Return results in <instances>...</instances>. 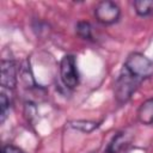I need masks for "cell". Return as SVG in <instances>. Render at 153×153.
I'll return each instance as SVG.
<instances>
[{
    "label": "cell",
    "mask_w": 153,
    "mask_h": 153,
    "mask_svg": "<svg viewBox=\"0 0 153 153\" xmlns=\"http://www.w3.org/2000/svg\"><path fill=\"white\" fill-rule=\"evenodd\" d=\"M123 68L140 81L151 78L153 74V62L141 53H130L124 61Z\"/></svg>",
    "instance_id": "1"
},
{
    "label": "cell",
    "mask_w": 153,
    "mask_h": 153,
    "mask_svg": "<svg viewBox=\"0 0 153 153\" xmlns=\"http://www.w3.org/2000/svg\"><path fill=\"white\" fill-rule=\"evenodd\" d=\"M140 82H141L140 80H137L136 78L130 75L124 68H122L114 86V94L116 102L118 104H126L131 98Z\"/></svg>",
    "instance_id": "2"
},
{
    "label": "cell",
    "mask_w": 153,
    "mask_h": 153,
    "mask_svg": "<svg viewBox=\"0 0 153 153\" xmlns=\"http://www.w3.org/2000/svg\"><path fill=\"white\" fill-rule=\"evenodd\" d=\"M60 76H61L62 84L68 90H74L79 85V72H78L76 60L74 55L67 54L61 59Z\"/></svg>",
    "instance_id": "3"
},
{
    "label": "cell",
    "mask_w": 153,
    "mask_h": 153,
    "mask_svg": "<svg viewBox=\"0 0 153 153\" xmlns=\"http://www.w3.org/2000/svg\"><path fill=\"white\" fill-rule=\"evenodd\" d=\"M94 17L103 25H112L121 17V8L116 2L110 0L99 1L94 7Z\"/></svg>",
    "instance_id": "4"
},
{
    "label": "cell",
    "mask_w": 153,
    "mask_h": 153,
    "mask_svg": "<svg viewBox=\"0 0 153 153\" xmlns=\"http://www.w3.org/2000/svg\"><path fill=\"white\" fill-rule=\"evenodd\" d=\"M0 69H1V76H0L1 87L13 90L17 86V80H18V69L16 62L12 60H2Z\"/></svg>",
    "instance_id": "5"
},
{
    "label": "cell",
    "mask_w": 153,
    "mask_h": 153,
    "mask_svg": "<svg viewBox=\"0 0 153 153\" xmlns=\"http://www.w3.org/2000/svg\"><path fill=\"white\" fill-rule=\"evenodd\" d=\"M130 141H131L130 133H127V130L118 131L112 136V139L108 143L105 148V153H120L129 145Z\"/></svg>",
    "instance_id": "6"
},
{
    "label": "cell",
    "mask_w": 153,
    "mask_h": 153,
    "mask_svg": "<svg viewBox=\"0 0 153 153\" xmlns=\"http://www.w3.org/2000/svg\"><path fill=\"white\" fill-rule=\"evenodd\" d=\"M137 120L140 123L146 126L153 124V98L146 99L137 109L136 112Z\"/></svg>",
    "instance_id": "7"
},
{
    "label": "cell",
    "mask_w": 153,
    "mask_h": 153,
    "mask_svg": "<svg viewBox=\"0 0 153 153\" xmlns=\"http://www.w3.org/2000/svg\"><path fill=\"white\" fill-rule=\"evenodd\" d=\"M100 122H96V121H86V120H76V121H71L68 123V126L73 129H76L82 133H91L94 129H97L99 127Z\"/></svg>",
    "instance_id": "8"
},
{
    "label": "cell",
    "mask_w": 153,
    "mask_h": 153,
    "mask_svg": "<svg viewBox=\"0 0 153 153\" xmlns=\"http://www.w3.org/2000/svg\"><path fill=\"white\" fill-rule=\"evenodd\" d=\"M76 35L85 39V41H93V32H92V25L86 20H80L75 25Z\"/></svg>",
    "instance_id": "9"
},
{
    "label": "cell",
    "mask_w": 153,
    "mask_h": 153,
    "mask_svg": "<svg viewBox=\"0 0 153 153\" xmlns=\"http://www.w3.org/2000/svg\"><path fill=\"white\" fill-rule=\"evenodd\" d=\"M133 5L135 12L140 17H147L153 13V0H136Z\"/></svg>",
    "instance_id": "10"
},
{
    "label": "cell",
    "mask_w": 153,
    "mask_h": 153,
    "mask_svg": "<svg viewBox=\"0 0 153 153\" xmlns=\"http://www.w3.org/2000/svg\"><path fill=\"white\" fill-rule=\"evenodd\" d=\"M10 105H11L10 97H7V94L2 90L1 94H0V122L1 123H4L6 120L7 112L10 111Z\"/></svg>",
    "instance_id": "11"
},
{
    "label": "cell",
    "mask_w": 153,
    "mask_h": 153,
    "mask_svg": "<svg viewBox=\"0 0 153 153\" xmlns=\"http://www.w3.org/2000/svg\"><path fill=\"white\" fill-rule=\"evenodd\" d=\"M1 153H25L22 148L13 145H5L1 149Z\"/></svg>",
    "instance_id": "12"
}]
</instances>
